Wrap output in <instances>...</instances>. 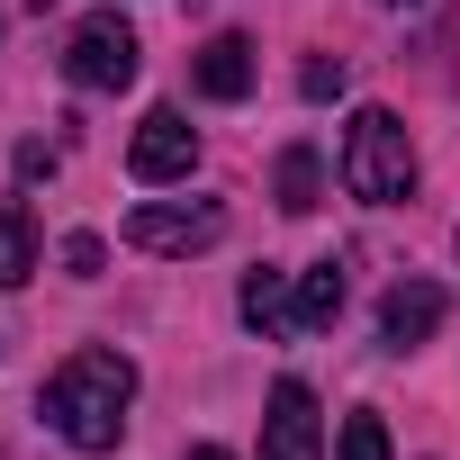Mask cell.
Here are the masks:
<instances>
[{
    "instance_id": "13",
    "label": "cell",
    "mask_w": 460,
    "mask_h": 460,
    "mask_svg": "<svg viewBox=\"0 0 460 460\" xmlns=\"http://www.w3.org/2000/svg\"><path fill=\"white\" fill-rule=\"evenodd\" d=\"M334 460H388V424L361 406V415H343V442H334Z\"/></svg>"
},
{
    "instance_id": "1",
    "label": "cell",
    "mask_w": 460,
    "mask_h": 460,
    "mask_svg": "<svg viewBox=\"0 0 460 460\" xmlns=\"http://www.w3.org/2000/svg\"><path fill=\"white\" fill-rule=\"evenodd\" d=\"M127 406H136V361H127V352L82 343V352H64L55 379H46V415H55V433H64L73 451H118Z\"/></svg>"
},
{
    "instance_id": "17",
    "label": "cell",
    "mask_w": 460,
    "mask_h": 460,
    "mask_svg": "<svg viewBox=\"0 0 460 460\" xmlns=\"http://www.w3.org/2000/svg\"><path fill=\"white\" fill-rule=\"evenodd\" d=\"M379 10H415V0H379Z\"/></svg>"
},
{
    "instance_id": "5",
    "label": "cell",
    "mask_w": 460,
    "mask_h": 460,
    "mask_svg": "<svg viewBox=\"0 0 460 460\" xmlns=\"http://www.w3.org/2000/svg\"><path fill=\"white\" fill-rule=\"evenodd\" d=\"M190 163H199V127H190L181 109H145V127H136V145H127V172H136L145 190H163V181H190Z\"/></svg>"
},
{
    "instance_id": "8",
    "label": "cell",
    "mask_w": 460,
    "mask_h": 460,
    "mask_svg": "<svg viewBox=\"0 0 460 460\" xmlns=\"http://www.w3.org/2000/svg\"><path fill=\"white\" fill-rule=\"evenodd\" d=\"M253 73H262V64H253V37H208V46H199V91H208V100H244Z\"/></svg>"
},
{
    "instance_id": "3",
    "label": "cell",
    "mask_w": 460,
    "mask_h": 460,
    "mask_svg": "<svg viewBox=\"0 0 460 460\" xmlns=\"http://www.w3.org/2000/svg\"><path fill=\"white\" fill-rule=\"evenodd\" d=\"M226 235V208L217 199H136L127 208V244L136 253H163V262H190Z\"/></svg>"
},
{
    "instance_id": "18",
    "label": "cell",
    "mask_w": 460,
    "mask_h": 460,
    "mask_svg": "<svg viewBox=\"0 0 460 460\" xmlns=\"http://www.w3.org/2000/svg\"><path fill=\"white\" fill-rule=\"evenodd\" d=\"M37 10H46V0H37Z\"/></svg>"
},
{
    "instance_id": "14",
    "label": "cell",
    "mask_w": 460,
    "mask_h": 460,
    "mask_svg": "<svg viewBox=\"0 0 460 460\" xmlns=\"http://www.w3.org/2000/svg\"><path fill=\"white\" fill-rule=\"evenodd\" d=\"M100 262H109L100 235H64V271H73V280H100Z\"/></svg>"
},
{
    "instance_id": "7",
    "label": "cell",
    "mask_w": 460,
    "mask_h": 460,
    "mask_svg": "<svg viewBox=\"0 0 460 460\" xmlns=\"http://www.w3.org/2000/svg\"><path fill=\"white\" fill-rule=\"evenodd\" d=\"M433 325H442V289H433V280H397L388 307H379V343H388V352H415Z\"/></svg>"
},
{
    "instance_id": "4",
    "label": "cell",
    "mask_w": 460,
    "mask_h": 460,
    "mask_svg": "<svg viewBox=\"0 0 460 460\" xmlns=\"http://www.w3.org/2000/svg\"><path fill=\"white\" fill-rule=\"evenodd\" d=\"M136 55H145V46H136V28H127L118 10H100V19H82V28H73L64 73H73L82 91H127V82H136Z\"/></svg>"
},
{
    "instance_id": "9",
    "label": "cell",
    "mask_w": 460,
    "mask_h": 460,
    "mask_svg": "<svg viewBox=\"0 0 460 460\" xmlns=\"http://www.w3.org/2000/svg\"><path fill=\"white\" fill-rule=\"evenodd\" d=\"M235 307H244L253 334H298V289H289V271H253Z\"/></svg>"
},
{
    "instance_id": "12",
    "label": "cell",
    "mask_w": 460,
    "mask_h": 460,
    "mask_svg": "<svg viewBox=\"0 0 460 460\" xmlns=\"http://www.w3.org/2000/svg\"><path fill=\"white\" fill-rule=\"evenodd\" d=\"M28 271H37V226L28 208H0V289H28Z\"/></svg>"
},
{
    "instance_id": "6",
    "label": "cell",
    "mask_w": 460,
    "mask_h": 460,
    "mask_svg": "<svg viewBox=\"0 0 460 460\" xmlns=\"http://www.w3.org/2000/svg\"><path fill=\"white\" fill-rule=\"evenodd\" d=\"M262 460H325V415L307 379H280L262 406Z\"/></svg>"
},
{
    "instance_id": "11",
    "label": "cell",
    "mask_w": 460,
    "mask_h": 460,
    "mask_svg": "<svg viewBox=\"0 0 460 460\" xmlns=\"http://www.w3.org/2000/svg\"><path fill=\"white\" fill-rule=\"evenodd\" d=\"M343 316V262H307L298 271V334H325Z\"/></svg>"
},
{
    "instance_id": "15",
    "label": "cell",
    "mask_w": 460,
    "mask_h": 460,
    "mask_svg": "<svg viewBox=\"0 0 460 460\" xmlns=\"http://www.w3.org/2000/svg\"><path fill=\"white\" fill-rule=\"evenodd\" d=\"M298 91H307V100H334V91H343V64H325V55H307V73H298Z\"/></svg>"
},
{
    "instance_id": "10",
    "label": "cell",
    "mask_w": 460,
    "mask_h": 460,
    "mask_svg": "<svg viewBox=\"0 0 460 460\" xmlns=\"http://www.w3.org/2000/svg\"><path fill=\"white\" fill-rule=\"evenodd\" d=\"M271 190H280L289 217H316V208H325V163H316V145H289V154L271 163Z\"/></svg>"
},
{
    "instance_id": "16",
    "label": "cell",
    "mask_w": 460,
    "mask_h": 460,
    "mask_svg": "<svg viewBox=\"0 0 460 460\" xmlns=\"http://www.w3.org/2000/svg\"><path fill=\"white\" fill-rule=\"evenodd\" d=\"M190 460H235V451H217V442H199V451H190Z\"/></svg>"
},
{
    "instance_id": "2",
    "label": "cell",
    "mask_w": 460,
    "mask_h": 460,
    "mask_svg": "<svg viewBox=\"0 0 460 460\" xmlns=\"http://www.w3.org/2000/svg\"><path fill=\"white\" fill-rule=\"evenodd\" d=\"M343 190L370 199V208L415 199V145H406V127H397L388 109H361V118L343 127Z\"/></svg>"
}]
</instances>
